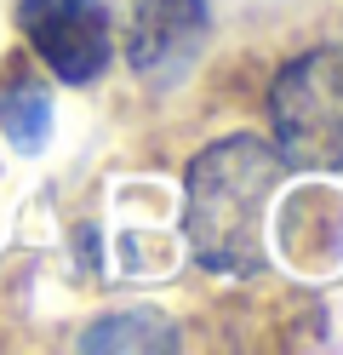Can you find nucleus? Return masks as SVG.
<instances>
[{
    "instance_id": "2",
    "label": "nucleus",
    "mask_w": 343,
    "mask_h": 355,
    "mask_svg": "<svg viewBox=\"0 0 343 355\" xmlns=\"http://www.w3.org/2000/svg\"><path fill=\"white\" fill-rule=\"evenodd\" d=\"M269 132L286 166L343 172V46H309L274 75Z\"/></svg>"
},
{
    "instance_id": "5",
    "label": "nucleus",
    "mask_w": 343,
    "mask_h": 355,
    "mask_svg": "<svg viewBox=\"0 0 343 355\" xmlns=\"http://www.w3.org/2000/svg\"><path fill=\"white\" fill-rule=\"evenodd\" d=\"M177 344H183V327L160 309H114L80 332V349H98V355H166Z\"/></svg>"
},
{
    "instance_id": "6",
    "label": "nucleus",
    "mask_w": 343,
    "mask_h": 355,
    "mask_svg": "<svg viewBox=\"0 0 343 355\" xmlns=\"http://www.w3.org/2000/svg\"><path fill=\"white\" fill-rule=\"evenodd\" d=\"M0 132L17 155H40L52 138V92L35 69H12L0 80Z\"/></svg>"
},
{
    "instance_id": "1",
    "label": "nucleus",
    "mask_w": 343,
    "mask_h": 355,
    "mask_svg": "<svg viewBox=\"0 0 343 355\" xmlns=\"http://www.w3.org/2000/svg\"><path fill=\"white\" fill-rule=\"evenodd\" d=\"M286 161L269 138L206 144L183 172V241L212 275H258L263 270V207L281 184Z\"/></svg>"
},
{
    "instance_id": "3",
    "label": "nucleus",
    "mask_w": 343,
    "mask_h": 355,
    "mask_svg": "<svg viewBox=\"0 0 343 355\" xmlns=\"http://www.w3.org/2000/svg\"><path fill=\"white\" fill-rule=\"evenodd\" d=\"M17 29L63 86L103 80L114 58V24L103 0H17Z\"/></svg>"
},
{
    "instance_id": "4",
    "label": "nucleus",
    "mask_w": 343,
    "mask_h": 355,
    "mask_svg": "<svg viewBox=\"0 0 343 355\" xmlns=\"http://www.w3.org/2000/svg\"><path fill=\"white\" fill-rule=\"evenodd\" d=\"M206 29H212L206 0H137L132 29H126V58L155 92H166L195 69Z\"/></svg>"
}]
</instances>
